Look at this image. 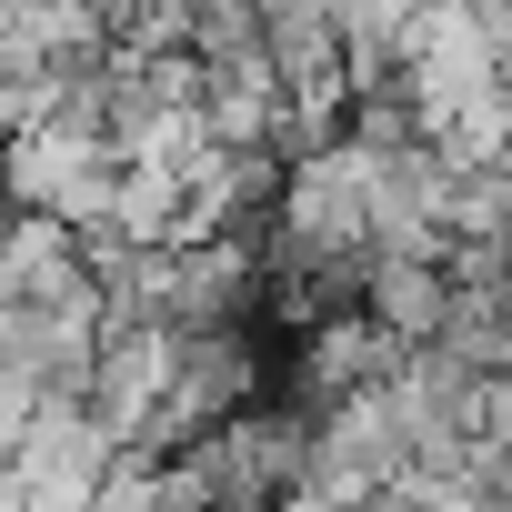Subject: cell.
<instances>
[{"label": "cell", "instance_id": "obj_1", "mask_svg": "<svg viewBox=\"0 0 512 512\" xmlns=\"http://www.w3.org/2000/svg\"><path fill=\"white\" fill-rule=\"evenodd\" d=\"M0 231H11V211H0Z\"/></svg>", "mask_w": 512, "mask_h": 512}]
</instances>
